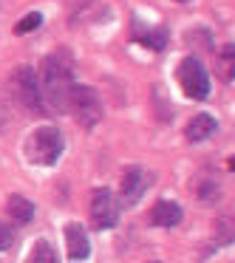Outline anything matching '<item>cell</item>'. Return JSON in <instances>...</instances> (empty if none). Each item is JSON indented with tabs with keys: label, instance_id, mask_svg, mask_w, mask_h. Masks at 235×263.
Masks as SVG:
<instances>
[{
	"label": "cell",
	"instance_id": "16",
	"mask_svg": "<svg viewBox=\"0 0 235 263\" xmlns=\"http://www.w3.org/2000/svg\"><path fill=\"white\" fill-rule=\"evenodd\" d=\"M40 23H43V14L40 12H31V14H26V17L14 26V31H17V34H29V31L40 29Z\"/></svg>",
	"mask_w": 235,
	"mask_h": 263
},
{
	"label": "cell",
	"instance_id": "10",
	"mask_svg": "<svg viewBox=\"0 0 235 263\" xmlns=\"http://www.w3.org/2000/svg\"><path fill=\"white\" fill-rule=\"evenodd\" d=\"M215 130H218V122L212 119L210 114H195L193 119L187 122L184 136H187V142H204V139H210Z\"/></svg>",
	"mask_w": 235,
	"mask_h": 263
},
{
	"label": "cell",
	"instance_id": "4",
	"mask_svg": "<svg viewBox=\"0 0 235 263\" xmlns=\"http://www.w3.org/2000/svg\"><path fill=\"white\" fill-rule=\"evenodd\" d=\"M178 85L182 91L187 93L190 99H207L210 97V80H207V71L204 65L198 63L195 57H184L178 63Z\"/></svg>",
	"mask_w": 235,
	"mask_h": 263
},
{
	"label": "cell",
	"instance_id": "1",
	"mask_svg": "<svg viewBox=\"0 0 235 263\" xmlns=\"http://www.w3.org/2000/svg\"><path fill=\"white\" fill-rule=\"evenodd\" d=\"M40 91H43V102L46 110H65L68 108V97L74 82V63L65 51H54L43 60L40 65Z\"/></svg>",
	"mask_w": 235,
	"mask_h": 263
},
{
	"label": "cell",
	"instance_id": "17",
	"mask_svg": "<svg viewBox=\"0 0 235 263\" xmlns=\"http://www.w3.org/2000/svg\"><path fill=\"white\" fill-rule=\"evenodd\" d=\"M12 238H14V235H12V229H9V227H3V223H0V252H3V249H9V246H12Z\"/></svg>",
	"mask_w": 235,
	"mask_h": 263
},
{
	"label": "cell",
	"instance_id": "15",
	"mask_svg": "<svg viewBox=\"0 0 235 263\" xmlns=\"http://www.w3.org/2000/svg\"><path fill=\"white\" fill-rule=\"evenodd\" d=\"M26 263H57V252H54V246L48 243V240H37V243L31 246Z\"/></svg>",
	"mask_w": 235,
	"mask_h": 263
},
{
	"label": "cell",
	"instance_id": "18",
	"mask_svg": "<svg viewBox=\"0 0 235 263\" xmlns=\"http://www.w3.org/2000/svg\"><path fill=\"white\" fill-rule=\"evenodd\" d=\"M198 195H201L204 201H212V198L218 195V187H215V184H204V187L198 190Z\"/></svg>",
	"mask_w": 235,
	"mask_h": 263
},
{
	"label": "cell",
	"instance_id": "12",
	"mask_svg": "<svg viewBox=\"0 0 235 263\" xmlns=\"http://www.w3.org/2000/svg\"><path fill=\"white\" fill-rule=\"evenodd\" d=\"M215 74L221 82H232L235 80V43L218 48L215 54Z\"/></svg>",
	"mask_w": 235,
	"mask_h": 263
},
{
	"label": "cell",
	"instance_id": "11",
	"mask_svg": "<svg viewBox=\"0 0 235 263\" xmlns=\"http://www.w3.org/2000/svg\"><path fill=\"white\" fill-rule=\"evenodd\" d=\"M235 240V215H221L212 223V238L207 243V249H218V246H227Z\"/></svg>",
	"mask_w": 235,
	"mask_h": 263
},
{
	"label": "cell",
	"instance_id": "5",
	"mask_svg": "<svg viewBox=\"0 0 235 263\" xmlns=\"http://www.w3.org/2000/svg\"><path fill=\"white\" fill-rule=\"evenodd\" d=\"M12 85H14L17 99H20V102H23L29 110H37V114H43V110H46L40 82H37V71L31 68V65H20V68H14Z\"/></svg>",
	"mask_w": 235,
	"mask_h": 263
},
{
	"label": "cell",
	"instance_id": "6",
	"mask_svg": "<svg viewBox=\"0 0 235 263\" xmlns=\"http://www.w3.org/2000/svg\"><path fill=\"white\" fill-rule=\"evenodd\" d=\"M119 218V206L108 187H99L91 193V227L94 229H114Z\"/></svg>",
	"mask_w": 235,
	"mask_h": 263
},
{
	"label": "cell",
	"instance_id": "9",
	"mask_svg": "<svg viewBox=\"0 0 235 263\" xmlns=\"http://www.w3.org/2000/svg\"><path fill=\"white\" fill-rule=\"evenodd\" d=\"M65 246H68L71 260H88L91 243H88V235H85V229H82V223H68V227H65Z\"/></svg>",
	"mask_w": 235,
	"mask_h": 263
},
{
	"label": "cell",
	"instance_id": "8",
	"mask_svg": "<svg viewBox=\"0 0 235 263\" xmlns=\"http://www.w3.org/2000/svg\"><path fill=\"white\" fill-rule=\"evenodd\" d=\"M148 221L153 223V227H159V229H170V227H176V223L182 221V206H178L176 201L161 198V201H156V204H153Z\"/></svg>",
	"mask_w": 235,
	"mask_h": 263
},
{
	"label": "cell",
	"instance_id": "14",
	"mask_svg": "<svg viewBox=\"0 0 235 263\" xmlns=\"http://www.w3.org/2000/svg\"><path fill=\"white\" fill-rule=\"evenodd\" d=\"M6 210H9V215H12L14 223H29L31 218H34V204H31L29 198H23V195H12Z\"/></svg>",
	"mask_w": 235,
	"mask_h": 263
},
{
	"label": "cell",
	"instance_id": "3",
	"mask_svg": "<svg viewBox=\"0 0 235 263\" xmlns=\"http://www.w3.org/2000/svg\"><path fill=\"white\" fill-rule=\"evenodd\" d=\"M68 114H74V119L80 122L82 127H91L99 122L102 116V102H99V93L94 91L91 85H74L68 97Z\"/></svg>",
	"mask_w": 235,
	"mask_h": 263
},
{
	"label": "cell",
	"instance_id": "20",
	"mask_svg": "<svg viewBox=\"0 0 235 263\" xmlns=\"http://www.w3.org/2000/svg\"><path fill=\"white\" fill-rule=\"evenodd\" d=\"M176 3H190V0H176Z\"/></svg>",
	"mask_w": 235,
	"mask_h": 263
},
{
	"label": "cell",
	"instance_id": "13",
	"mask_svg": "<svg viewBox=\"0 0 235 263\" xmlns=\"http://www.w3.org/2000/svg\"><path fill=\"white\" fill-rule=\"evenodd\" d=\"M131 40L142 43V46L150 48V51H161V48L167 46V29H148V31H142V29H139V23H133Z\"/></svg>",
	"mask_w": 235,
	"mask_h": 263
},
{
	"label": "cell",
	"instance_id": "19",
	"mask_svg": "<svg viewBox=\"0 0 235 263\" xmlns=\"http://www.w3.org/2000/svg\"><path fill=\"white\" fill-rule=\"evenodd\" d=\"M229 170H235V156H232V159H229Z\"/></svg>",
	"mask_w": 235,
	"mask_h": 263
},
{
	"label": "cell",
	"instance_id": "7",
	"mask_svg": "<svg viewBox=\"0 0 235 263\" xmlns=\"http://www.w3.org/2000/svg\"><path fill=\"white\" fill-rule=\"evenodd\" d=\"M144 190H148V178H144V173L139 170V167H128L125 176H122V204L133 206L139 198H142Z\"/></svg>",
	"mask_w": 235,
	"mask_h": 263
},
{
	"label": "cell",
	"instance_id": "2",
	"mask_svg": "<svg viewBox=\"0 0 235 263\" xmlns=\"http://www.w3.org/2000/svg\"><path fill=\"white\" fill-rule=\"evenodd\" d=\"M65 150V139L63 133L57 130V127H37L34 133L29 136V142H26V156H29V161H34V164H54V161L63 156Z\"/></svg>",
	"mask_w": 235,
	"mask_h": 263
}]
</instances>
